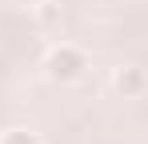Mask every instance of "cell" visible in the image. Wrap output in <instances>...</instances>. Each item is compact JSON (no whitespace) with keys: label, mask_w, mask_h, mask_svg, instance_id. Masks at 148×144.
Segmentation results:
<instances>
[{"label":"cell","mask_w":148,"mask_h":144,"mask_svg":"<svg viewBox=\"0 0 148 144\" xmlns=\"http://www.w3.org/2000/svg\"><path fill=\"white\" fill-rule=\"evenodd\" d=\"M88 52L80 44H68V40H60V44L48 48V56H44V76H48L52 84H60V88H68V84H80L84 76H88Z\"/></svg>","instance_id":"cell-1"},{"label":"cell","mask_w":148,"mask_h":144,"mask_svg":"<svg viewBox=\"0 0 148 144\" xmlns=\"http://www.w3.org/2000/svg\"><path fill=\"white\" fill-rule=\"evenodd\" d=\"M112 92L120 100H140L148 92V68L144 64H120V68H112Z\"/></svg>","instance_id":"cell-2"},{"label":"cell","mask_w":148,"mask_h":144,"mask_svg":"<svg viewBox=\"0 0 148 144\" xmlns=\"http://www.w3.org/2000/svg\"><path fill=\"white\" fill-rule=\"evenodd\" d=\"M0 144H44V140L32 128H8V132H0Z\"/></svg>","instance_id":"cell-3"}]
</instances>
